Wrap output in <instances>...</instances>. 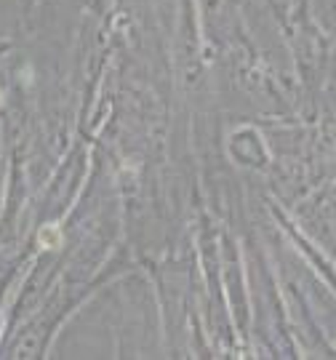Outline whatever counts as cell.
<instances>
[{
	"mask_svg": "<svg viewBox=\"0 0 336 360\" xmlns=\"http://www.w3.org/2000/svg\"><path fill=\"white\" fill-rule=\"evenodd\" d=\"M62 230H59V224H46L38 235V243L40 248H59L62 245Z\"/></svg>",
	"mask_w": 336,
	"mask_h": 360,
	"instance_id": "obj_1",
	"label": "cell"
}]
</instances>
